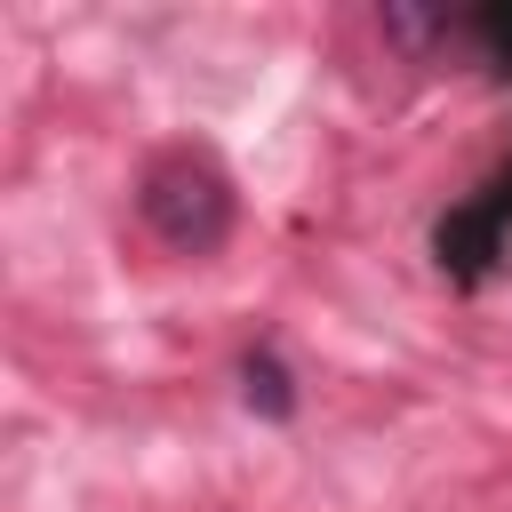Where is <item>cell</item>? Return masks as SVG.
Listing matches in <instances>:
<instances>
[{"label": "cell", "mask_w": 512, "mask_h": 512, "mask_svg": "<svg viewBox=\"0 0 512 512\" xmlns=\"http://www.w3.org/2000/svg\"><path fill=\"white\" fill-rule=\"evenodd\" d=\"M144 224L160 232V248L176 256H216L224 232H232V184L216 160L200 152H176L144 176Z\"/></svg>", "instance_id": "1"}, {"label": "cell", "mask_w": 512, "mask_h": 512, "mask_svg": "<svg viewBox=\"0 0 512 512\" xmlns=\"http://www.w3.org/2000/svg\"><path fill=\"white\" fill-rule=\"evenodd\" d=\"M488 256H496V200H480V208H464V216H448V224H440V264L480 272Z\"/></svg>", "instance_id": "2"}, {"label": "cell", "mask_w": 512, "mask_h": 512, "mask_svg": "<svg viewBox=\"0 0 512 512\" xmlns=\"http://www.w3.org/2000/svg\"><path fill=\"white\" fill-rule=\"evenodd\" d=\"M240 392H248V408H256V416H272V424H288V416H296V376H288L272 352H248V360H240Z\"/></svg>", "instance_id": "3"}, {"label": "cell", "mask_w": 512, "mask_h": 512, "mask_svg": "<svg viewBox=\"0 0 512 512\" xmlns=\"http://www.w3.org/2000/svg\"><path fill=\"white\" fill-rule=\"evenodd\" d=\"M472 32H480L496 56H512V8H480V16H472Z\"/></svg>", "instance_id": "4"}]
</instances>
